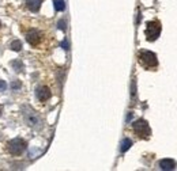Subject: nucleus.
I'll list each match as a JSON object with an SVG mask.
<instances>
[{
	"mask_svg": "<svg viewBox=\"0 0 177 171\" xmlns=\"http://www.w3.org/2000/svg\"><path fill=\"white\" fill-rule=\"evenodd\" d=\"M139 62L146 68H155L158 65V60H157L155 53L148 52V50H140L139 52Z\"/></svg>",
	"mask_w": 177,
	"mask_h": 171,
	"instance_id": "f257e3e1",
	"label": "nucleus"
},
{
	"mask_svg": "<svg viewBox=\"0 0 177 171\" xmlns=\"http://www.w3.org/2000/svg\"><path fill=\"white\" fill-rule=\"evenodd\" d=\"M22 112H23V117H25V121L29 126L32 128H38L41 125V120H40L38 114L29 106H23L22 107Z\"/></svg>",
	"mask_w": 177,
	"mask_h": 171,
	"instance_id": "f03ea898",
	"label": "nucleus"
},
{
	"mask_svg": "<svg viewBox=\"0 0 177 171\" xmlns=\"http://www.w3.org/2000/svg\"><path fill=\"white\" fill-rule=\"evenodd\" d=\"M132 126H134V132H135L140 139H148V137H150L151 129H150L148 122L146 121V120H142V118L140 120H136Z\"/></svg>",
	"mask_w": 177,
	"mask_h": 171,
	"instance_id": "7ed1b4c3",
	"label": "nucleus"
},
{
	"mask_svg": "<svg viewBox=\"0 0 177 171\" xmlns=\"http://www.w3.org/2000/svg\"><path fill=\"white\" fill-rule=\"evenodd\" d=\"M161 23L158 21H151L147 22V27H146V37L148 41H155L161 34Z\"/></svg>",
	"mask_w": 177,
	"mask_h": 171,
	"instance_id": "20e7f679",
	"label": "nucleus"
},
{
	"mask_svg": "<svg viewBox=\"0 0 177 171\" xmlns=\"http://www.w3.org/2000/svg\"><path fill=\"white\" fill-rule=\"evenodd\" d=\"M26 141L22 139H14L8 143V151L12 155H21L26 149Z\"/></svg>",
	"mask_w": 177,
	"mask_h": 171,
	"instance_id": "39448f33",
	"label": "nucleus"
},
{
	"mask_svg": "<svg viewBox=\"0 0 177 171\" xmlns=\"http://www.w3.org/2000/svg\"><path fill=\"white\" fill-rule=\"evenodd\" d=\"M26 39L32 46H37L40 44V41H41V34L37 30H30L26 34Z\"/></svg>",
	"mask_w": 177,
	"mask_h": 171,
	"instance_id": "423d86ee",
	"label": "nucleus"
},
{
	"mask_svg": "<svg viewBox=\"0 0 177 171\" xmlns=\"http://www.w3.org/2000/svg\"><path fill=\"white\" fill-rule=\"evenodd\" d=\"M50 95H52V92H50L49 87H46V86H42V87L37 88V98H38L41 102H46L50 98Z\"/></svg>",
	"mask_w": 177,
	"mask_h": 171,
	"instance_id": "0eeeda50",
	"label": "nucleus"
},
{
	"mask_svg": "<svg viewBox=\"0 0 177 171\" xmlns=\"http://www.w3.org/2000/svg\"><path fill=\"white\" fill-rule=\"evenodd\" d=\"M158 166L161 170L169 171V170H174L176 168V162L173 159H162V160H159Z\"/></svg>",
	"mask_w": 177,
	"mask_h": 171,
	"instance_id": "6e6552de",
	"label": "nucleus"
},
{
	"mask_svg": "<svg viewBox=\"0 0 177 171\" xmlns=\"http://www.w3.org/2000/svg\"><path fill=\"white\" fill-rule=\"evenodd\" d=\"M41 3H42V0H25L26 7L30 10V11H33V12L38 11L40 7H41Z\"/></svg>",
	"mask_w": 177,
	"mask_h": 171,
	"instance_id": "1a4fd4ad",
	"label": "nucleus"
},
{
	"mask_svg": "<svg viewBox=\"0 0 177 171\" xmlns=\"http://www.w3.org/2000/svg\"><path fill=\"white\" fill-rule=\"evenodd\" d=\"M11 67L14 68L15 72H22V69H23V62H22L21 60H14V61H11Z\"/></svg>",
	"mask_w": 177,
	"mask_h": 171,
	"instance_id": "9d476101",
	"label": "nucleus"
},
{
	"mask_svg": "<svg viewBox=\"0 0 177 171\" xmlns=\"http://www.w3.org/2000/svg\"><path fill=\"white\" fill-rule=\"evenodd\" d=\"M131 145H132V141H131L130 139H124L123 141H121V147H120L121 152H127L131 148Z\"/></svg>",
	"mask_w": 177,
	"mask_h": 171,
	"instance_id": "9b49d317",
	"label": "nucleus"
},
{
	"mask_svg": "<svg viewBox=\"0 0 177 171\" xmlns=\"http://www.w3.org/2000/svg\"><path fill=\"white\" fill-rule=\"evenodd\" d=\"M53 4H55L56 11H64V8H65L64 0H53Z\"/></svg>",
	"mask_w": 177,
	"mask_h": 171,
	"instance_id": "f8f14e48",
	"label": "nucleus"
},
{
	"mask_svg": "<svg viewBox=\"0 0 177 171\" xmlns=\"http://www.w3.org/2000/svg\"><path fill=\"white\" fill-rule=\"evenodd\" d=\"M11 49L15 50V52H19V50L22 49V44L21 41H18V39H15V41L11 42Z\"/></svg>",
	"mask_w": 177,
	"mask_h": 171,
	"instance_id": "ddd939ff",
	"label": "nucleus"
},
{
	"mask_svg": "<svg viewBox=\"0 0 177 171\" xmlns=\"http://www.w3.org/2000/svg\"><path fill=\"white\" fill-rule=\"evenodd\" d=\"M22 87V83L19 82V80H14V82L11 83V88L14 90V91H16V90H21Z\"/></svg>",
	"mask_w": 177,
	"mask_h": 171,
	"instance_id": "4468645a",
	"label": "nucleus"
},
{
	"mask_svg": "<svg viewBox=\"0 0 177 171\" xmlns=\"http://www.w3.org/2000/svg\"><path fill=\"white\" fill-rule=\"evenodd\" d=\"M65 25H67V23H65V21H64V19H62V21H59V23H57V27H59L60 30H65V29H67V26H65Z\"/></svg>",
	"mask_w": 177,
	"mask_h": 171,
	"instance_id": "2eb2a0df",
	"label": "nucleus"
},
{
	"mask_svg": "<svg viewBox=\"0 0 177 171\" xmlns=\"http://www.w3.org/2000/svg\"><path fill=\"white\" fill-rule=\"evenodd\" d=\"M6 83L3 82V80H0V91H6Z\"/></svg>",
	"mask_w": 177,
	"mask_h": 171,
	"instance_id": "dca6fc26",
	"label": "nucleus"
},
{
	"mask_svg": "<svg viewBox=\"0 0 177 171\" xmlns=\"http://www.w3.org/2000/svg\"><path fill=\"white\" fill-rule=\"evenodd\" d=\"M63 48H64V49H68V42H67V39H65V41H63Z\"/></svg>",
	"mask_w": 177,
	"mask_h": 171,
	"instance_id": "f3484780",
	"label": "nucleus"
},
{
	"mask_svg": "<svg viewBox=\"0 0 177 171\" xmlns=\"http://www.w3.org/2000/svg\"><path fill=\"white\" fill-rule=\"evenodd\" d=\"M2 113H3V106H0V115H2Z\"/></svg>",
	"mask_w": 177,
	"mask_h": 171,
	"instance_id": "a211bd4d",
	"label": "nucleus"
},
{
	"mask_svg": "<svg viewBox=\"0 0 177 171\" xmlns=\"http://www.w3.org/2000/svg\"><path fill=\"white\" fill-rule=\"evenodd\" d=\"M0 26H2V22H0Z\"/></svg>",
	"mask_w": 177,
	"mask_h": 171,
	"instance_id": "6ab92c4d",
	"label": "nucleus"
}]
</instances>
